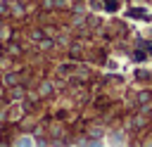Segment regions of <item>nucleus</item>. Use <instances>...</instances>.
I'll return each mask as SVG.
<instances>
[{"label":"nucleus","mask_w":152,"mask_h":147,"mask_svg":"<svg viewBox=\"0 0 152 147\" xmlns=\"http://www.w3.org/2000/svg\"><path fill=\"white\" fill-rule=\"evenodd\" d=\"M17 145H21V147H28V145H33V138L24 135V138H19V140H17Z\"/></svg>","instance_id":"f257e3e1"},{"label":"nucleus","mask_w":152,"mask_h":147,"mask_svg":"<svg viewBox=\"0 0 152 147\" xmlns=\"http://www.w3.org/2000/svg\"><path fill=\"white\" fill-rule=\"evenodd\" d=\"M145 57H147V55H145V52H135V62H142V59H145Z\"/></svg>","instance_id":"f03ea898"}]
</instances>
